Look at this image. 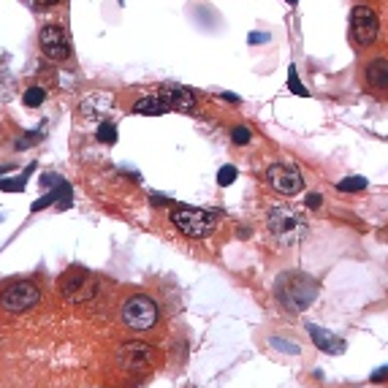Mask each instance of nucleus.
I'll return each instance as SVG.
<instances>
[{"label": "nucleus", "instance_id": "f257e3e1", "mask_svg": "<svg viewBox=\"0 0 388 388\" xmlns=\"http://www.w3.org/2000/svg\"><path fill=\"white\" fill-rule=\"evenodd\" d=\"M275 294L288 310L301 312L318 299V282L307 275H301V272H291V275H282L275 282Z\"/></svg>", "mask_w": 388, "mask_h": 388}, {"label": "nucleus", "instance_id": "f03ea898", "mask_svg": "<svg viewBox=\"0 0 388 388\" xmlns=\"http://www.w3.org/2000/svg\"><path fill=\"white\" fill-rule=\"evenodd\" d=\"M266 226H269V231L275 233V239H277L279 245H285V248L299 245V242L304 239V233H307V223H304V218L296 215L294 209H288V206L272 209Z\"/></svg>", "mask_w": 388, "mask_h": 388}, {"label": "nucleus", "instance_id": "7ed1b4c3", "mask_svg": "<svg viewBox=\"0 0 388 388\" xmlns=\"http://www.w3.org/2000/svg\"><path fill=\"white\" fill-rule=\"evenodd\" d=\"M171 223L179 233H185L190 239H206L209 233L218 228L215 215H209L206 209H196V206H179L171 212Z\"/></svg>", "mask_w": 388, "mask_h": 388}, {"label": "nucleus", "instance_id": "20e7f679", "mask_svg": "<svg viewBox=\"0 0 388 388\" xmlns=\"http://www.w3.org/2000/svg\"><path fill=\"white\" fill-rule=\"evenodd\" d=\"M123 321L136 331H147L157 323V304L144 294L131 296L123 304Z\"/></svg>", "mask_w": 388, "mask_h": 388}, {"label": "nucleus", "instance_id": "39448f33", "mask_svg": "<svg viewBox=\"0 0 388 388\" xmlns=\"http://www.w3.org/2000/svg\"><path fill=\"white\" fill-rule=\"evenodd\" d=\"M38 301H41V291L33 282H16L0 294V307L6 312H16V315L33 310Z\"/></svg>", "mask_w": 388, "mask_h": 388}, {"label": "nucleus", "instance_id": "423d86ee", "mask_svg": "<svg viewBox=\"0 0 388 388\" xmlns=\"http://www.w3.org/2000/svg\"><path fill=\"white\" fill-rule=\"evenodd\" d=\"M38 47H41V55L52 62H62L68 55H71V38H68V31L62 25H44L41 33H38Z\"/></svg>", "mask_w": 388, "mask_h": 388}, {"label": "nucleus", "instance_id": "0eeeda50", "mask_svg": "<svg viewBox=\"0 0 388 388\" xmlns=\"http://www.w3.org/2000/svg\"><path fill=\"white\" fill-rule=\"evenodd\" d=\"M377 33H380V19L375 14L370 6H356L353 14H350V35L358 47H370L377 41Z\"/></svg>", "mask_w": 388, "mask_h": 388}, {"label": "nucleus", "instance_id": "6e6552de", "mask_svg": "<svg viewBox=\"0 0 388 388\" xmlns=\"http://www.w3.org/2000/svg\"><path fill=\"white\" fill-rule=\"evenodd\" d=\"M266 182L275 187L282 196H294V193H301L304 190V177L296 166H288V163H275L266 169Z\"/></svg>", "mask_w": 388, "mask_h": 388}, {"label": "nucleus", "instance_id": "1a4fd4ad", "mask_svg": "<svg viewBox=\"0 0 388 388\" xmlns=\"http://www.w3.org/2000/svg\"><path fill=\"white\" fill-rule=\"evenodd\" d=\"M155 358V350L144 342H125L117 350V364L128 372H144V367H150Z\"/></svg>", "mask_w": 388, "mask_h": 388}, {"label": "nucleus", "instance_id": "9d476101", "mask_svg": "<svg viewBox=\"0 0 388 388\" xmlns=\"http://www.w3.org/2000/svg\"><path fill=\"white\" fill-rule=\"evenodd\" d=\"M111 104H114L111 93H90L79 101V114L84 120H101L104 114H109Z\"/></svg>", "mask_w": 388, "mask_h": 388}, {"label": "nucleus", "instance_id": "9b49d317", "mask_svg": "<svg viewBox=\"0 0 388 388\" xmlns=\"http://www.w3.org/2000/svg\"><path fill=\"white\" fill-rule=\"evenodd\" d=\"M160 95L169 101V106L174 111L196 109V95H193V90H187V87H179V84H166V87H160Z\"/></svg>", "mask_w": 388, "mask_h": 388}, {"label": "nucleus", "instance_id": "f8f14e48", "mask_svg": "<svg viewBox=\"0 0 388 388\" xmlns=\"http://www.w3.org/2000/svg\"><path fill=\"white\" fill-rule=\"evenodd\" d=\"M307 331H310V340L323 350V353H331V356H340V353H345V340H340L337 334H331V331H326V328L315 326V323H310L307 326Z\"/></svg>", "mask_w": 388, "mask_h": 388}, {"label": "nucleus", "instance_id": "ddd939ff", "mask_svg": "<svg viewBox=\"0 0 388 388\" xmlns=\"http://www.w3.org/2000/svg\"><path fill=\"white\" fill-rule=\"evenodd\" d=\"M166 111H171V106H169V101L160 95V90L141 95L139 101L133 104V114H141V117H160V114H166Z\"/></svg>", "mask_w": 388, "mask_h": 388}, {"label": "nucleus", "instance_id": "4468645a", "mask_svg": "<svg viewBox=\"0 0 388 388\" xmlns=\"http://www.w3.org/2000/svg\"><path fill=\"white\" fill-rule=\"evenodd\" d=\"M364 79L372 90H388V57H375L364 68Z\"/></svg>", "mask_w": 388, "mask_h": 388}, {"label": "nucleus", "instance_id": "2eb2a0df", "mask_svg": "<svg viewBox=\"0 0 388 388\" xmlns=\"http://www.w3.org/2000/svg\"><path fill=\"white\" fill-rule=\"evenodd\" d=\"M84 279H87V272L84 269H74V272H68L60 282V291L65 299H71V301H82L84 296H82V288H84Z\"/></svg>", "mask_w": 388, "mask_h": 388}, {"label": "nucleus", "instance_id": "dca6fc26", "mask_svg": "<svg viewBox=\"0 0 388 388\" xmlns=\"http://www.w3.org/2000/svg\"><path fill=\"white\" fill-rule=\"evenodd\" d=\"M44 98H47V90L38 87V84H33V87H28V90L22 93V104H25L28 109H35V106L44 104Z\"/></svg>", "mask_w": 388, "mask_h": 388}, {"label": "nucleus", "instance_id": "f3484780", "mask_svg": "<svg viewBox=\"0 0 388 388\" xmlns=\"http://www.w3.org/2000/svg\"><path fill=\"white\" fill-rule=\"evenodd\" d=\"M288 90L294 95H299V98H307L310 95V90L301 84V79H299V71H296V65H291L288 68Z\"/></svg>", "mask_w": 388, "mask_h": 388}, {"label": "nucleus", "instance_id": "a211bd4d", "mask_svg": "<svg viewBox=\"0 0 388 388\" xmlns=\"http://www.w3.org/2000/svg\"><path fill=\"white\" fill-rule=\"evenodd\" d=\"M370 185L364 177H348V179H340L337 182V190L340 193H358V190H364V187Z\"/></svg>", "mask_w": 388, "mask_h": 388}, {"label": "nucleus", "instance_id": "6ab92c4d", "mask_svg": "<svg viewBox=\"0 0 388 388\" xmlns=\"http://www.w3.org/2000/svg\"><path fill=\"white\" fill-rule=\"evenodd\" d=\"M33 171V166H28V171H25V174H22V177H16V182L14 179H3V182H0V190H6V193H22V190H25V185H28V174H31Z\"/></svg>", "mask_w": 388, "mask_h": 388}, {"label": "nucleus", "instance_id": "aec40b11", "mask_svg": "<svg viewBox=\"0 0 388 388\" xmlns=\"http://www.w3.org/2000/svg\"><path fill=\"white\" fill-rule=\"evenodd\" d=\"M71 204H74V193H71V185L62 179L57 185V209H71Z\"/></svg>", "mask_w": 388, "mask_h": 388}, {"label": "nucleus", "instance_id": "412c9836", "mask_svg": "<svg viewBox=\"0 0 388 388\" xmlns=\"http://www.w3.org/2000/svg\"><path fill=\"white\" fill-rule=\"evenodd\" d=\"M60 182H62V179H60ZM60 182H57V185H60ZM57 185L52 187L49 193H44L38 201H33V206H31L33 212H41V209H47V206H52V204H57Z\"/></svg>", "mask_w": 388, "mask_h": 388}, {"label": "nucleus", "instance_id": "4be33fe9", "mask_svg": "<svg viewBox=\"0 0 388 388\" xmlns=\"http://www.w3.org/2000/svg\"><path fill=\"white\" fill-rule=\"evenodd\" d=\"M95 139L101 141V144H114L117 141V128L111 123H101L98 125V136Z\"/></svg>", "mask_w": 388, "mask_h": 388}, {"label": "nucleus", "instance_id": "5701e85b", "mask_svg": "<svg viewBox=\"0 0 388 388\" xmlns=\"http://www.w3.org/2000/svg\"><path fill=\"white\" fill-rule=\"evenodd\" d=\"M250 139H253V131H250V128H245V125H236V128H231V141L233 144L245 147V144H250Z\"/></svg>", "mask_w": 388, "mask_h": 388}, {"label": "nucleus", "instance_id": "b1692460", "mask_svg": "<svg viewBox=\"0 0 388 388\" xmlns=\"http://www.w3.org/2000/svg\"><path fill=\"white\" fill-rule=\"evenodd\" d=\"M233 179H236V169H233L231 163L220 166V171H218V185L220 187H228V185H233Z\"/></svg>", "mask_w": 388, "mask_h": 388}, {"label": "nucleus", "instance_id": "393cba45", "mask_svg": "<svg viewBox=\"0 0 388 388\" xmlns=\"http://www.w3.org/2000/svg\"><path fill=\"white\" fill-rule=\"evenodd\" d=\"M272 348L275 350H282V353H299V345H291L285 340H272Z\"/></svg>", "mask_w": 388, "mask_h": 388}, {"label": "nucleus", "instance_id": "a878e982", "mask_svg": "<svg viewBox=\"0 0 388 388\" xmlns=\"http://www.w3.org/2000/svg\"><path fill=\"white\" fill-rule=\"evenodd\" d=\"M41 139V133H25V139L16 141V150H28L31 144H35V141Z\"/></svg>", "mask_w": 388, "mask_h": 388}, {"label": "nucleus", "instance_id": "bb28decb", "mask_svg": "<svg viewBox=\"0 0 388 388\" xmlns=\"http://www.w3.org/2000/svg\"><path fill=\"white\" fill-rule=\"evenodd\" d=\"M307 206H310V209H321V206H323V196H321V193H310V196H307Z\"/></svg>", "mask_w": 388, "mask_h": 388}, {"label": "nucleus", "instance_id": "cd10ccee", "mask_svg": "<svg viewBox=\"0 0 388 388\" xmlns=\"http://www.w3.org/2000/svg\"><path fill=\"white\" fill-rule=\"evenodd\" d=\"M380 380H388V367H380L372 372V383H380Z\"/></svg>", "mask_w": 388, "mask_h": 388}, {"label": "nucleus", "instance_id": "c85d7f7f", "mask_svg": "<svg viewBox=\"0 0 388 388\" xmlns=\"http://www.w3.org/2000/svg\"><path fill=\"white\" fill-rule=\"evenodd\" d=\"M266 38H269L266 33H250V35H248V41H250V44H264Z\"/></svg>", "mask_w": 388, "mask_h": 388}, {"label": "nucleus", "instance_id": "c756f323", "mask_svg": "<svg viewBox=\"0 0 388 388\" xmlns=\"http://www.w3.org/2000/svg\"><path fill=\"white\" fill-rule=\"evenodd\" d=\"M6 171H9V166H0V174H6ZM0 182H3V179H0Z\"/></svg>", "mask_w": 388, "mask_h": 388}, {"label": "nucleus", "instance_id": "7c9ffc66", "mask_svg": "<svg viewBox=\"0 0 388 388\" xmlns=\"http://www.w3.org/2000/svg\"><path fill=\"white\" fill-rule=\"evenodd\" d=\"M22 3H25V6H33V0H22Z\"/></svg>", "mask_w": 388, "mask_h": 388}, {"label": "nucleus", "instance_id": "2f4dec72", "mask_svg": "<svg viewBox=\"0 0 388 388\" xmlns=\"http://www.w3.org/2000/svg\"><path fill=\"white\" fill-rule=\"evenodd\" d=\"M285 3H299V0H285Z\"/></svg>", "mask_w": 388, "mask_h": 388}, {"label": "nucleus", "instance_id": "473e14b6", "mask_svg": "<svg viewBox=\"0 0 388 388\" xmlns=\"http://www.w3.org/2000/svg\"><path fill=\"white\" fill-rule=\"evenodd\" d=\"M44 3H57V0H44Z\"/></svg>", "mask_w": 388, "mask_h": 388}]
</instances>
